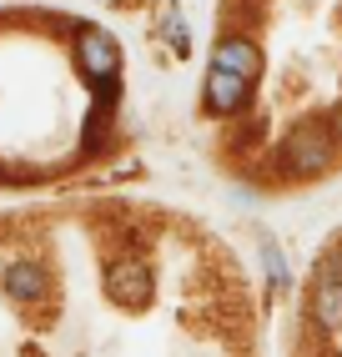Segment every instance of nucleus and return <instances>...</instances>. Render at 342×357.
Wrapping results in <instances>:
<instances>
[{"label":"nucleus","mask_w":342,"mask_h":357,"mask_svg":"<svg viewBox=\"0 0 342 357\" xmlns=\"http://www.w3.org/2000/svg\"><path fill=\"white\" fill-rule=\"evenodd\" d=\"M332 151H337V131L322 126V121H307L297 131H287L277 161H282L287 176H322L332 166Z\"/></svg>","instance_id":"1"},{"label":"nucleus","mask_w":342,"mask_h":357,"mask_svg":"<svg viewBox=\"0 0 342 357\" xmlns=\"http://www.w3.org/2000/svg\"><path fill=\"white\" fill-rule=\"evenodd\" d=\"M312 317H317V327H327V332H337V327H342V252H332L322 267H317Z\"/></svg>","instance_id":"2"},{"label":"nucleus","mask_w":342,"mask_h":357,"mask_svg":"<svg viewBox=\"0 0 342 357\" xmlns=\"http://www.w3.org/2000/svg\"><path fill=\"white\" fill-rule=\"evenodd\" d=\"M76 61H81V70L91 81H111L116 70H121V45L106 36V31H81V40H76Z\"/></svg>","instance_id":"3"},{"label":"nucleus","mask_w":342,"mask_h":357,"mask_svg":"<svg viewBox=\"0 0 342 357\" xmlns=\"http://www.w3.org/2000/svg\"><path fill=\"white\" fill-rule=\"evenodd\" d=\"M247 96H252V81L232 76V70H222V66L207 70V111H216V116H237L241 106H247Z\"/></svg>","instance_id":"4"},{"label":"nucleus","mask_w":342,"mask_h":357,"mask_svg":"<svg viewBox=\"0 0 342 357\" xmlns=\"http://www.w3.org/2000/svg\"><path fill=\"white\" fill-rule=\"evenodd\" d=\"M211 66L232 70V76H241V81H257L262 76V51L252 40H241V36H222L216 51H211Z\"/></svg>","instance_id":"5"},{"label":"nucleus","mask_w":342,"mask_h":357,"mask_svg":"<svg viewBox=\"0 0 342 357\" xmlns=\"http://www.w3.org/2000/svg\"><path fill=\"white\" fill-rule=\"evenodd\" d=\"M106 287H111L121 302H141L146 292H151V272H146L141 261H116V267L106 272Z\"/></svg>","instance_id":"6"},{"label":"nucleus","mask_w":342,"mask_h":357,"mask_svg":"<svg viewBox=\"0 0 342 357\" xmlns=\"http://www.w3.org/2000/svg\"><path fill=\"white\" fill-rule=\"evenodd\" d=\"M45 287H51V277H45L40 261H10V267H6V292H10V297L36 302Z\"/></svg>","instance_id":"7"},{"label":"nucleus","mask_w":342,"mask_h":357,"mask_svg":"<svg viewBox=\"0 0 342 357\" xmlns=\"http://www.w3.org/2000/svg\"><path fill=\"white\" fill-rule=\"evenodd\" d=\"M267 272H272L277 287H287V261H282V252H277L272 242H267Z\"/></svg>","instance_id":"8"},{"label":"nucleus","mask_w":342,"mask_h":357,"mask_svg":"<svg viewBox=\"0 0 342 357\" xmlns=\"http://www.w3.org/2000/svg\"><path fill=\"white\" fill-rule=\"evenodd\" d=\"M332 131H337V141H342V106H337V116H332Z\"/></svg>","instance_id":"9"},{"label":"nucleus","mask_w":342,"mask_h":357,"mask_svg":"<svg viewBox=\"0 0 342 357\" xmlns=\"http://www.w3.org/2000/svg\"><path fill=\"white\" fill-rule=\"evenodd\" d=\"M0 181H6V176H0Z\"/></svg>","instance_id":"10"}]
</instances>
